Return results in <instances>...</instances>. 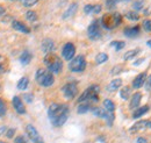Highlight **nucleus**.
Segmentation results:
<instances>
[{
  "label": "nucleus",
  "mask_w": 151,
  "mask_h": 143,
  "mask_svg": "<svg viewBox=\"0 0 151 143\" xmlns=\"http://www.w3.org/2000/svg\"><path fill=\"white\" fill-rule=\"evenodd\" d=\"M48 116L55 127H62L69 116V107L63 104H51L48 109Z\"/></svg>",
  "instance_id": "f257e3e1"
},
{
  "label": "nucleus",
  "mask_w": 151,
  "mask_h": 143,
  "mask_svg": "<svg viewBox=\"0 0 151 143\" xmlns=\"http://www.w3.org/2000/svg\"><path fill=\"white\" fill-rule=\"evenodd\" d=\"M44 63L48 66V70L51 73H59L63 69V63L59 59V57L55 54H47L44 57Z\"/></svg>",
  "instance_id": "f03ea898"
},
{
  "label": "nucleus",
  "mask_w": 151,
  "mask_h": 143,
  "mask_svg": "<svg viewBox=\"0 0 151 143\" xmlns=\"http://www.w3.org/2000/svg\"><path fill=\"white\" fill-rule=\"evenodd\" d=\"M36 82L41 86L49 87L55 83V78L52 73L47 69H38L36 72Z\"/></svg>",
  "instance_id": "7ed1b4c3"
},
{
  "label": "nucleus",
  "mask_w": 151,
  "mask_h": 143,
  "mask_svg": "<svg viewBox=\"0 0 151 143\" xmlns=\"http://www.w3.org/2000/svg\"><path fill=\"white\" fill-rule=\"evenodd\" d=\"M122 22V17L119 13H113V14H106L101 19V23L106 29H113L117 27Z\"/></svg>",
  "instance_id": "20e7f679"
},
{
  "label": "nucleus",
  "mask_w": 151,
  "mask_h": 143,
  "mask_svg": "<svg viewBox=\"0 0 151 143\" xmlns=\"http://www.w3.org/2000/svg\"><path fill=\"white\" fill-rule=\"evenodd\" d=\"M99 86L98 85H92L90 86L86 91L83 92V94L78 98V101L79 103H84V101H98L99 100Z\"/></svg>",
  "instance_id": "39448f33"
},
{
  "label": "nucleus",
  "mask_w": 151,
  "mask_h": 143,
  "mask_svg": "<svg viewBox=\"0 0 151 143\" xmlns=\"http://www.w3.org/2000/svg\"><path fill=\"white\" fill-rule=\"evenodd\" d=\"M69 68L72 72H83L86 68V59L83 55H79L75 57L73 59H71Z\"/></svg>",
  "instance_id": "423d86ee"
},
{
  "label": "nucleus",
  "mask_w": 151,
  "mask_h": 143,
  "mask_svg": "<svg viewBox=\"0 0 151 143\" xmlns=\"http://www.w3.org/2000/svg\"><path fill=\"white\" fill-rule=\"evenodd\" d=\"M87 35L88 37L92 40V41H96L101 37V30H100V27H99V21H93L88 28H87Z\"/></svg>",
  "instance_id": "0eeeda50"
},
{
  "label": "nucleus",
  "mask_w": 151,
  "mask_h": 143,
  "mask_svg": "<svg viewBox=\"0 0 151 143\" xmlns=\"http://www.w3.org/2000/svg\"><path fill=\"white\" fill-rule=\"evenodd\" d=\"M26 131L29 136V139L32 140L33 143H44V140L41 137V135L38 134L37 129L33 125H27L26 127Z\"/></svg>",
  "instance_id": "6e6552de"
},
{
  "label": "nucleus",
  "mask_w": 151,
  "mask_h": 143,
  "mask_svg": "<svg viewBox=\"0 0 151 143\" xmlns=\"http://www.w3.org/2000/svg\"><path fill=\"white\" fill-rule=\"evenodd\" d=\"M75 54H76V47L73 46V43H65L63 49H62V55L64 57V59L66 61H71L75 58Z\"/></svg>",
  "instance_id": "1a4fd4ad"
},
{
  "label": "nucleus",
  "mask_w": 151,
  "mask_h": 143,
  "mask_svg": "<svg viewBox=\"0 0 151 143\" xmlns=\"http://www.w3.org/2000/svg\"><path fill=\"white\" fill-rule=\"evenodd\" d=\"M77 92H78V89H77V84L76 83H68L63 87V93H64L66 99L75 98L76 95H77Z\"/></svg>",
  "instance_id": "9d476101"
},
{
  "label": "nucleus",
  "mask_w": 151,
  "mask_h": 143,
  "mask_svg": "<svg viewBox=\"0 0 151 143\" xmlns=\"http://www.w3.org/2000/svg\"><path fill=\"white\" fill-rule=\"evenodd\" d=\"M41 48H42V51H43V53H45V54H51V53L54 51V49H55V43H54L52 40L45 38V40L42 42Z\"/></svg>",
  "instance_id": "9b49d317"
},
{
  "label": "nucleus",
  "mask_w": 151,
  "mask_h": 143,
  "mask_svg": "<svg viewBox=\"0 0 151 143\" xmlns=\"http://www.w3.org/2000/svg\"><path fill=\"white\" fill-rule=\"evenodd\" d=\"M145 128H151L150 120H142V121L136 122V125H134L130 128V131H138V130H142V129H145Z\"/></svg>",
  "instance_id": "f8f14e48"
},
{
  "label": "nucleus",
  "mask_w": 151,
  "mask_h": 143,
  "mask_svg": "<svg viewBox=\"0 0 151 143\" xmlns=\"http://www.w3.org/2000/svg\"><path fill=\"white\" fill-rule=\"evenodd\" d=\"M12 27H13L15 30L21 32V33H24V34H29V33H30V29H29L24 23H22L21 21H18V20H14V21L12 22Z\"/></svg>",
  "instance_id": "ddd939ff"
},
{
  "label": "nucleus",
  "mask_w": 151,
  "mask_h": 143,
  "mask_svg": "<svg viewBox=\"0 0 151 143\" xmlns=\"http://www.w3.org/2000/svg\"><path fill=\"white\" fill-rule=\"evenodd\" d=\"M13 107L15 108V110L19 113V114H24L26 113V108L22 104V100L20 99V97L15 95L13 98Z\"/></svg>",
  "instance_id": "4468645a"
},
{
  "label": "nucleus",
  "mask_w": 151,
  "mask_h": 143,
  "mask_svg": "<svg viewBox=\"0 0 151 143\" xmlns=\"http://www.w3.org/2000/svg\"><path fill=\"white\" fill-rule=\"evenodd\" d=\"M145 78H147V73H145V72L139 73V74L134 79V82H132V87H135V89L142 87L143 84H144V82H145Z\"/></svg>",
  "instance_id": "2eb2a0df"
},
{
  "label": "nucleus",
  "mask_w": 151,
  "mask_h": 143,
  "mask_svg": "<svg viewBox=\"0 0 151 143\" xmlns=\"http://www.w3.org/2000/svg\"><path fill=\"white\" fill-rule=\"evenodd\" d=\"M77 9H78V4H77V2H72V4L69 6V8L64 12L63 19H69V18H71V17H73L76 13H77Z\"/></svg>",
  "instance_id": "dca6fc26"
},
{
  "label": "nucleus",
  "mask_w": 151,
  "mask_h": 143,
  "mask_svg": "<svg viewBox=\"0 0 151 143\" xmlns=\"http://www.w3.org/2000/svg\"><path fill=\"white\" fill-rule=\"evenodd\" d=\"M123 34L127 37H136L139 34V27L138 26H134V27H128L124 29Z\"/></svg>",
  "instance_id": "f3484780"
},
{
  "label": "nucleus",
  "mask_w": 151,
  "mask_h": 143,
  "mask_svg": "<svg viewBox=\"0 0 151 143\" xmlns=\"http://www.w3.org/2000/svg\"><path fill=\"white\" fill-rule=\"evenodd\" d=\"M141 99H142V94L141 93H135L132 97V100H130V104H129V108L134 109V108H138L137 106H139V103H141Z\"/></svg>",
  "instance_id": "a211bd4d"
},
{
  "label": "nucleus",
  "mask_w": 151,
  "mask_h": 143,
  "mask_svg": "<svg viewBox=\"0 0 151 143\" xmlns=\"http://www.w3.org/2000/svg\"><path fill=\"white\" fill-rule=\"evenodd\" d=\"M121 85H122V80H121L120 78L114 79V80H112V82L108 84L107 91H108V92H115V91H117L119 87H121Z\"/></svg>",
  "instance_id": "6ab92c4d"
},
{
  "label": "nucleus",
  "mask_w": 151,
  "mask_h": 143,
  "mask_svg": "<svg viewBox=\"0 0 151 143\" xmlns=\"http://www.w3.org/2000/svg\"><path fill=\"white\" fill-rule=\"evenodd\" d=\"M32 58H33V55L30 54V51L24 50V51L21 54V56H20V62H21L23 65H26V64H29V63H30Z\"/></svg>",
  "instance_id": "aec40b11"
},
{
  "label": "nucleus",
  "mask_w": 151,
  "mask_h": 143,
  "mask_svg": "<svg viewBox=\"0 0 151 143\" xmlns=\"http://www.w3.org/2000/svg\"><path fill=\"white\" fill-rule=\"evenodd\" d=\"M93 114H94L95 116H98V118H101V119H107V116H108V112L105 109V108H101V107H95L93 108Z\"/></svg>",
  "instance_id": "412c9836"
},
{
  "label": "nucleus",
  "mask_w": 151,
  "mask_h": 143,
  "mask_svg": "<svg viewBox=\"0 0 151 143\" xmlns=\"http://www.w3.org/2000/svg\"><path fill=\"white\" fill-rule=\"evenodd\" d=\"M148 110H149V106H148V105L142 106V107L136 108V110H135V112H134V114H132V118H134V119L141 118V116H142V115H144V114H145Z\"/></svg>",
  "instance_id": "4be33fe9"
},
{
  "label": "nucleus",
  "mask_w": 151,
  "mask_h": 143,
  "mask_svg": "<svg viewBox=\"0 0 151 143\" xmlns=\"http://www.w3.org/2000/svg\"><path fill=\"white\" fill-rule=\"evenodd\" d=\"M104 106H105V109H106L107 112L114 113V110H115V105H114V103L112 100L105 99V100H104Z\"/></svg>",
  "instance_id": "5701e85b"
},
{
  "label": "nucleus",
  "mask_w": 151,
  "mask_h": 143,
  "mask_svg": "<svg viewBox=\"0 0 151 143\" xmlns=\"http://www.w3.org/2000/svg\"><path fill=\"white\" fill-rule=\"evenodd\" d=\"M141 53V50L139 49H132V50H129V51H127L126 54H124V59H134L137 55Z\"/></svg>",
  "instance_id": "b1692460"
},
{
  "label": "nucleus",
  "mask_w": 151,
  "mask_h": 143,
  "mask_svg": "<svg viewBox=\"0 0 151 143\" xmlns=\"http://www.w3.org/2000/svg\"><path fill=\"white\" fill-rule=\"evenodd\" d=\"M29 85V79L27 77H22L18 82V89L19 90H26Z\"/></svg>",
  "instance_id": "393cba45"
},
{
  "label": "nucleus",
  "mask_w": 151,
  "mask_h": 143,
  "mask_svg": "<svg viewBox=\"0 0 151 143\" xmlns=\"http://www.w3.org/2000/svg\"><path fill=\"white\" fill-rule=\"evenodd\" d=\"M90 109H91V105H88V104H80V105L78 106L77 112H78L79 114H85V113H87Z\"/></svg>",
  "instance_id": "a878e982"
},
{
  "label": "nucleus",
  "mask_w": 151,
  "mask_h": 143,
  "mask_svg": "<svg viewBox=\"0 0 151 143\" xmlns=\"http://www.w3.org/2000/svg\"><path fill=\"white\" fill-rule=\"evenodd\" d=\"M107 59H108V56H107V54H104V53L96 55V57H95L96 64H102V63H105Z\"/></svg>",
  "instance_id": "bb28decb"
},
{
  "label": "nucleus",
  "mask_w": 151,
  "mask_h": 143,
  "mask_svg": "<svg viewBox=\"0 0 151 143\" xmlns=\"http://www.w3.org/2000/svg\"><path fill=\"white\" fill-rule=\"evenodd\" d=\"M120 95H121V98H122V99L127 100V99L129 98V95H130V87H129V86L122 87L121 92H120Z\"/></svg>",
  "instance_id": "cd10ccee"
},
{
  "label": "nucleus",
  "mask_w": 151,
  "mask_h": 143,
  "mask_svg": "<svg viewBox=\"0 0 151 143\" xmlns=\"http://www.w3.org/2000/svg\"><path fill=\"white\" fill-rule=\"evenodd\" d=\"M26 18H27V20H29V21H32V22H35V21L37 20V14H36V12H34V11H28V12L26 13Z\"/></svg>",
  "instance_id": "c85d7f7f"
},
{
  "label": "nucleus",
  "mask_w": 151,
  "mask_h": 143,
  "mask_svg": "<svg viewBox=\"0 0 151 143\" xmlns=\"http://www.w3.org/2000/svg\"><path fill=\"white\" fill-rule=\"evenodd\" d=\"M111 46L115 48V50L116 51H119V50H121L122 48H124V42H122V41H113L112 43H111Z\"/></svg>",
  "instance_id": "c756f323"
},
{
  "label": "nucleus",
  "mask_w": 151,
  "mask_h": 143,
  "mask_svg": "<svg viewBox=\"0 0 151 143\" xmlns=\"http://www.w3.org/2000/svg\"><path fill=\"white\" fill-rule=\"evenodd\" d=\"M119 1H121V0H106V7L108 9H114Z\"/></svg>",
  "instance_id": "7c9ffc66"
},
{
  "label": "nucleus",
  "mask_w": 151,
  "mask_h": 143,
  "mask_svg": "<svg viewBox=\"0 0 151 143\" xmlns=\"http://www.w3.org/2000/svg\"><path fill=\"white\" fill-rule=\"evenodd\" d=\"M126 17L129 19V20H132V21H136L139 19V15L136 13V12H127Z\"/></svg>",
  "instance_id": "2f4dec72"
},
{
  "label": "nucleus",
  "mask_w": 151,
  "mask_h": 143,
  "mask_svg": "<svg viewBox=\"0 0 151 143\" xmlns=\"http://www.w3.org/2000/svg\"><path fill=\"white\" fill-rule=\"evenodd\" d=\"M37 1L38 0H22V5H23L24 7H32V6H34Z\"/></svg>",
  "instance_id": "473e14b6"
},
{
  "label": "nucleus",
  "mask_w": 151,
  "mask_h": 143,
  "mask_svg": "<svg viewBox=\"0 0 151 143\" xmlns=\"http://www.w3.org/2000/svg\"><path fill=\"white\" fill-rule=\"evenodd\" d=\"M5 114H6V105H5V103L0 99V118H4Z\"/></svg>",
  "instance_id": "72a5a7b5"
},
{
  "label": "nucleus",
  "mask_w": 151,
  "mask_h": 143,
  "mask_svg": "<svg viewBox=\"0 0 151 143\" xmlns=\"http://www.w3.org/2000/svg\"><path fill=\"white\" fill-rule=\"evenodd\" d=\"M143 28L147 32H151V20H144L143 21Z\"/></svg>",
  "instance_id": "f704fd0d"
},
{
  "label": "nucleus",
  "mask_w": 151,
  "mask_h": 143,
  "mask_svg": "<svg viewBox=\"0 0 151 143\" xmlns=\"http://www.w3.org/2000/svg\"><path fill=\"white\" fill-rule=\"evenodd\" d=\"M93 11H94V6H93V5H86V6L84 7V12H85L86 14L93 13Z\"/></svg>",
  "instance_id": "c9c22d12"
},
{
  "label": "nucleus",
  "mask_w": 151,
  "mask_h": 143,
  "mask_svg": "<svg viewBox=\"0 0 151 143\" xmlns=\"http://www.w3.org/2000/svg\"><path fill=\"white\" fill-rule=\"evenodd\" d=\"M23 99L27 101V103H32L33 100H34V97H33V94H30V93H26V94H23Z\"/></svg>",
  "instance_id": "e433bc0d"
},
{
  "label": "nucleus",
  "mask_w": 151,
  "mask_h": 143,
  "mask_svg": "<svg viewBox=\"0 0 151 143\" xmlns=\"http://www.w3.org/2000/svg\"><path fill=\"white\" fill-rule=\"evenodd\" d=\"M143 7V2H142V0H138V1H136L135 4H134V8L135 9H141Z\"/></svg>",
  "instance_id": "4c0bfd02"
},
{
  "label": "nucleus",
  "mask_w": 151,
  "mask_h": 143,
  "mask_svg": "<svg viewBox=\"0 0 151 143\" xmlns=\"http://www.w3.org/2000/svg\"><path fill=\"white\" fill-rule=\"evenodd\" d=\"M145 89L148 91H151V74L147 78V83H145Z\"/></svg>",
  "instance_id": "58836bf2"
},
{
  "label": "nucleus",
  "mask_w": 151,
  "mask_h": 143,
  "mask_svg": "<svg viewBox=\"0 0 151 143\" xmlns=\"http://www.w3.org/2000/svg\"><path fill=\"white\" fill-rule=\"evenodd\" d=\"M121 71H122V66H121V65H119V66H115L113 70H112V74H116V73H120Z\"/></svg>",
  "instance_id": "ea45409f"
},
{
  "label": "nucleus",
  "mask_w": 151,
  "mask_h": 143,
  "mask_svg": "<svg viewBox=\"0 0 151 143\" xmlns=\"http://www.w3.org/2000/svg\"><path fill=\"white\" fill-rule=\"evenodd\" d=\"M14 133H15V130H14V129H8V130H7V133H6V135H7V137H8V139H12V137H13V135H14Z\"/></svg>",
  "instance_id": "a19ab883"
},
{
  "label": "nucleus",
  "mask_w": 151,
  "mask_h": 143,
  "mask_svg": "<svg viewBox=\"0 0 151 143\" xmlns=\"http://www.w3.org/2000/svg\"><path fill=\"white\" fill-rule=\"evenodd\" d=\"M14 143H27V142H26V140H24L23 136H18V137L15 139Z\"/></svg>",
  "instance_id": "79ce46f5"
},
{
  "label": "nucleus",
  "mask_w": 151,
  "mask_h": 143,
  "mask_svg": "<svg viewBox=\"0 0 151 143\" xmlns=\"http://www.w3.org/2000/svg\"><path fill=\"white\" fill-rule=\"evenodd\" d=\"M101 11V6L100 5H95L94 6V11H93V13H99Z\"/></svg>",
  "instance_id": "37998d69"
},
{
  "label": "nucleus",
  "mask_w": 151,
  "mask_h": 143,
  "mask_svg": "<svg viewBox=\"0 0 151 143\" xmlns=\"http://www.w3.org/2000/svg\"><path fill=\"white\" fill-rule=\"evenodd\" d=\"M137 143H148V141L144 137H138L137 139Z\"/></svg>",
  "instance_id": "c03bdc74"
},
{
  "label": "nucleus",
  "mask_w": 151,
  "mask_h": 143,
  "mask_svg": "<svg viewBox=\"0 0 151 143\" xmlns=\"http://www.w3.org/2000/svg\"><path fill=\"white\" fill-rule=\"evenodd\" d=\"M5 12H6V9H5L2 6H0V17H2V15L5 14Z\"/></svg>",
  "instance_id": "a18cd8bd"
},
{
  "label": "nucleus",
  "mask_w": 151,
  "mask_h": 143,
  "mask_svg": "<svg viewBox=\"0 0 151 143\" xmlns=\"http://www.w3.org/2000/svg\"><path fill=\"white\" fill-rule=\"evenodd\" d=\"M4 71H5V69H4V65H2V64H0V73H2Z\"/></svg>",
  "instance_id": "49530a36"
},
{
  "label": "nucleus",
  "mask_w": 151,
  "mask_h": 143,
  "mask_svg": "<svg viewBox=\"0 0 151 143\" xmlns=\"http://www.w3.org/2000/svg\"><path fill=\"white\" fill-rule=\"evenodd\" d=\"M148 46H149V47L151 48V40H150V41H148Z\"/></svg>",
  "instance_id": "de8ad7c7"
},
{
  "label": "nucleus",
  "mask_w": 151,
  "mask_h": 143,
  "mask_svg": "<svg viewBox=\"0 0 151 143\" xmlns=\"http://www.w3.org/2000/svg\"><path fill=\"white\" fill-rule=\"evenodd\" d=\"M11 1H15V0H11Z\"/></svg>",
  "instance_id": "09e8293b"
},
{
  "label": "nucleus",
  "mask_w": 151,
  "mask_h": 143,
  "mask_svg": "<svg viewBox=\"0 0 151 143\" xmlns=\"http://www.w3.org/2000/svg\"><path fill=\"white\" fill-rule=\"evenodd\" d=\"M0 143H4V142H0Z\"/></svg>",
  "instance_id": "8fccbe9b"
},
{
  "label": "nucleus",
  "mask_w": 151,
  "mask_h": 143,
  "mask_svg": "<svg viewBox=\"0 0 151 143\" xmlns=\"http://www.w3.org/2000/svg\"><path fill=\"white\" fill-rule=\"evenodd\" d=\"M0 57H1V56H0Z\"/></svg>",
  "instance_id": "3c124183"
}]
</instances>
